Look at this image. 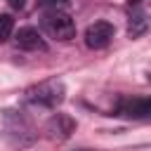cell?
<instances>
[{
	"mask_svg": "<svg viewBox=\"0 0 151 151\" xmlns=\"http://www.w3.org/2000/svg\"><path fill=\"white\" fill-rule=\"evenodd\" d=\"M64 83L61 80H42L38 85H31L24 92V99L33 106H42V109H57L64 101Z\"/></svg>",
	"mask_w": 151,
	"mask_h": 151,
	"instance_id": "1",
	"label": "cell"
},
{
	"mask_svg": "<svg viewBox=\"0 0 151 151\" xmlns=\"http://www.w3.org/2000/svg\"><path fill=\"white\" fill-rule=\"evenodd\" d=\"M40 26H42V31H45L50 38L61 40V42L76 38V24H73V19H71L66 12H61V9H50V12H45Z\"/></svg>",
	"mask_w": 151,
	"mask_h": 151,
	"instance_id": "2",
	"label": "cell"
},
{
	"mask_svg": "<svg viewBox=\"0 0 151 151\" xmlns=\"http://www.w3.org/2000/svg\"><path fill=\"white\" fill-rule=\"evenodd\" d=\"M116 113L123 116V118H130V120H151V97H127V99H120Z\"/></svg>",
	"mask_w": 151,
	"mask_h": 151,
	"instance_id": "3",
	"label": "cell"
},
{
	"mask_svg": "<svg viewBox=\"0 0 151 151\" xmlns=\"http://www.w3.org/2000/svg\"><path fill=\"white\" fill-rule=\"evenodd\" d=\"M113 38V26L109 21H94L85 31V45L90 50H104Z\"/></svg>",
	"mask_w": 151,
	"mask_h": 151,
	"instance_id": "4",
	"label": "cell"
},
{
	"mask_svg": "<svg viewBox=\"0 0 151 151\" xmlns=\"http://www.w3.org/2000/svg\"><path fill=\"white\" fill-rule=\"evenodd\" d=\"M17 47L19 50H26V52H45L47 50V42L42 40V35L38 33V28L24 26L17 33Z\"/></svg>",
	"mask_w": 151,
	"mask_h": 151,
	"instance_id": "5",
	"label": "cell"
},
{
	"mask_svg": "<svg viewBox=\"0 0 151 151\" xmlns=\"http://www.w3.org/2000/svg\"><path fill=\"white\" fill-rule=\"evenodd\" d=\"M149 26H151V21H149L146 12L142 9L139 2H134L130 7V12H127V35L130 38H139V35H144L149 31Z\"/></svg>",
	"mask_w": 151,
	"mask_h": 151,
	"instance_id": "6",
	"label": "cell"
},
{
	"mask_svg": "<svg viewBox=\"0 0 151 151\" xmlns=\"http://www.w3.org/2000/svg\"><path fill=\"white\" fill-rule=\"evenodd\" d=\"M73 127H76L73 118H68V116H64V113H57V116L47 123V130H50L52 137H57V139H66V137L73 132Z\"/></svg>",
	"mask_w": 151,
	"mask_h": 151,
	"instance_id": "7",
	"label": "cell"
},
{
	"mask_svg": "<svg viewBox=\"0 0 151 151\" xmlns=\"http://www.w3.org/2000/svg\"><path fill=\"white\" fill-rule=\"evenodd\" d=\"M14 31V19L9 14H0V42H5Z\"/></svg>",
	"mask_w": 151,
	"mask_h": 151,
	"instance_id": "8",
	"label": "cell"
},
{
	"mask_svg": "<svg viewBox=\"0 0 151 151\" xmlns=\"http://www.w3.org/2000/svg\"><path fill=\"white\" fill-rule=\"evenodd\" d=\"M38 5H42V7H50V9H66L68 7V0H38Z\"/></svg>",
	"mask_w": 151,
	"mask_h": 151,
	"instance_id": "9",
	"label": "cell"
},
{
	"mask_svg": "<svg viewBox=\"0 0 151 151\" xmlns=\"http://www.w3.org/2000/svg\"><path fill=\"white\" fill-rule=\"evenodd\" d=\"M7 2H9V5L14 7V9H21V7L26 5V0H7Z\"/></svg>",
	"mask_w": 151,
	"mask_h": 151,
	"instance_id": "10",
	"label": "cell"
}]
</instances>
